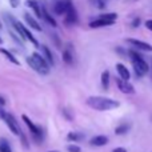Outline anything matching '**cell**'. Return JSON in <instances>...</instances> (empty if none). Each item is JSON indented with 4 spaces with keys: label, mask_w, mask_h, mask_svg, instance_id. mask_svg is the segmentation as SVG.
<instances>
[{
    "label": "cell",
    "mask_w": 152,
    "mask_h": 152,
    "mask_svg": "<svg viewBox=\"0 0 152 152\" xmlns=\"http://www.w3.org/2000/svg\"><path fill=\"white\" fill-rule=\"evenodd\" d=\"M10 4L12 8H18L19 4H20V0H10Z\"/></svg>",
    "instance_id": "484cf974"
},
{
    "label": "cell",
    "mask_w": 152,
    "mask_h": 152,
    "mask_svg": "<svg viewBox=\"0 0 152 152\" xmlns=\"http://www.w3.org/2000/svg\"><path fill=\"white\" fill-rule=\"evenodd\" d=\"M86 103L88 107L96 111H111L120 107V102L105 96H89Z\"/></svg>",
    "instance_id": "6da1fadb"
},
{
    "label": "cell",
    "mask_w": 152,
    "mask_h": 152,
    "mask_svg": "<svg viewBox=\"0 0 152 152\" xmlns=\"http://www.w3.org/2000/svg\"><path fill=\"white\" fill-rule=\"evenodd\" d=\"M0 53H3V55H4L5 58H7L8 60L11 61V63L16 64V66H19V64H20V63H19V61H18V59H16L15 56H13L12 53H11V52H10V51H8V50H5V48H0Z\"/></svg>",
    "instance_id": "d6986e66"
},
{
    "label": "cell",
    "mask_w": 152,
    "mask_h": 152,
    "mask_svg": "<svg viewBox=\"0 0 152 152\" xmlns=\"http://www.w3.org/2000/svg\"><path fill=\"white\" fill-rule=\"evenodd\" d=\"M79 16H77V11L74 7V4L69 7V10L66 12V19H64V23L66 26H74V24L77 23Z\"/></svg>",
    "instance_id": "ba28073f"
},
{
    "label": "cell",
    "mask_w": 152,
    "mask_h": 152,
    "mask_svg": "<svg viewBox=\"0 0 152 152\" xmlns=\"http://www.w3.org/2000/svg\"><path fill=\"white\" fill-rule=\"evenodd\" d=\"M127 42H128L131 45H134L135 48H137V50L145 51V52H152V45L148 44V43H145L144 40H139V39H127Z\"/></svg>",
    "instance_id": "30bf717a"
},
{
    "label": "cell",
    "mask_w": 152,
    "mask_h": 152,
    "mask_svg": "<svg viewBox=\"0 0 152 152\" xmlns=\"http://www.w3.org/2000/svg\"><path fill=\"white\" fill-rule=\"evenodd\" d=\"M116 86H118V88L126 95H134L135 94V88L129 81L121 80V79H116Z\"/></svg>",
    "instance_id": "9c48e42d"
},
{
    "label": "cell",
    "mask_w": 152,
    "mask_h": 152,
    "mask_svg": "<svg viewBox=\"0 0 152 152\" xmlns=\"http://www.w3.org/2000/svg\"><path fill=\"white\" fill-rule=\"evenodd\" d=\"M118 19V13L115 12H110V13H104V15L99 16V18L94 19V20L89 23L91 28H100V27H107L113 24Z\"/></svg>",
    "instance_id": "277c9868"
},
{
    "label": "cell",
    "mask_w": 152,
    "mask_h": 152,
    "mask_svg": "<svg viewBox=\"0 0 152 152\" xmlns=\"http://www.w3.org/2000/svg\"><path fill=\"white\" fill-rule=\"evenodd\" d=\"M24 19H26V21H27V24H28L29 27H31L32 29H35V31H42V26H40L39 23H37V20L36 19H34L32 18L31 15H29V13H24Z\"/></svg>",
    "instance_id": "5bb4252c"
},
{
    "label": "cell",
    "mask_w": 152,
    "mask_h": 152,
    "mask_svg": "<svg viewBox=\"0 0 152 152\" xmlns=\"http://www.w3.org/2000/svg\"><path fill=\"white\" fill-rule=\"evenodd\" d=\"M139 23H140V19H135V21L132 23V26H134V27H137V26H139Z\"/></svg>",
    "instance_id": "f1b7e54d"
},
{
    "label": "cell",
    "mask_w": 152,
    "mask_h": 152,
    "mask_svg": "<svg viewBox=\"0 0 152 152\" xmlns=\"http://www.w3.org/2000/svg\"><path fill=\"white\" fill-rule=\"evenodd\" d=\"M40 48H42V51H43L44 60L47 61V64L53 66V64H55V61H53V56H52V53H51V51L48 50V47H47V45H40Z\"/></svg>",
    "instance_id": "9a60e30c"
},
{
    "label": "cell",
    "mask_w": 152,
    "mask_h": 152,
    "mask_svg": "<svg viewBox=\"0 0 152 152\" xmlns=\"http://www.w3.org/2000/svg\"><path fill=\"white\" fill-rule=\"evenodd\" d=\"M1 27H3V24H1V21H0V29H1Z\"/></svg>",
    "instance_id": "4dcf8cb0"
},
{
    "label": "cell",
    "mask_w": 152,
    "mask_h": 152,
    "mask_svg": "<svg viewBox=\"0 0 152 152\" xmlns=\"http://www.w3.org/2000/svg\"><path fill=\"white\" fill-rule=\"evenodd\" d=\"M63 113H64V118H66L67 120H72V119H74V116L71 115V112H68V111H67V108H64V110H63Z\"/></svg>",
    "instance_id": "d4e9b609"
},
{
    "label": "cell",
    "mask_w": 152,
    "mask_h": 152,
    "mask_svg": "<svg viewBox=\"0 0 152 152\" xmlns=\"http://www.w3.org/2000/svg\"><path fill=\"white\" fill-rule=\"evenodd\" d=\"M27 63L29 64V67L34 71H36L40 75H48V72H50V67H48L47 61L37 52H34L31 56H28L27 58Z\"/></svg>",
    "instance_id": "7a4b0ae2"
},
{
    "label": "cell",
    "mask_w": 152,
    "mask_h": 152,
    "mask_svg": "<svg viewBox=\"0 0 152 152\" xmlns=\"http://www.w3.org/2000/svg\"><path fill=\"white\" fill-rule=\"evenodd\" d=\"M110 80H111V75L108 71H104L102 74V77H100V83H102V87L104 89H108L110 87Z\"/></svg>",
    "instance_id": "ac0fdd59"
},
{
    "label": "cell",
    "mask_w": 152,
    "mask_h": 152,
    "mask_svg": "<svg viewBox=\"0 0 152 152\" xmlns=\"http://www.w3.org/2000/svg\"><path fill=\"white\" fill-rule=\"evenodd\" d=\"M27 5H28L29 8H32V11L35 12V15H36L37 18H42V7L39 5V3H37L36 0H28Z\"/></svg>",
    "instance_id": "2e32d148"
},
{
    "label": "cell",
    "mask_w": 152,
    "mask_h": 152,
    "mask_svg": "<svg viewBox=\"0 0 152 152\" xmlns=\"http://www.w3.org/2000/svg\"><path fill=\"white\" fill-rule=\"evenodd\" d=\"M21 119H23V121L27 124L28 129L31 131V134H32V136H34V139L36 140L37 143L42 142L43 137H44V132H43V129L40 128L39 126H36V124H35L34 121H32L27 115H23V116H21Z\"/></svg>",
    "instance_id": "5b68a950"
},
{
    "label": "cell",
    "mask_w": 152,
    "mask_h": 152,
    "mask_svg": "<svg viewBox=\"0 0 152 152\" xmlns=\"http://www.w3.org/2000/svg\"><path fill=\"white\" fill-rule=\"evenodd\" d=\"M129 58H131V63L134 66V71L137 76H144L148 72V64L144 59L142 58L140 53H137L136 51H129L128 52Z\"/></svg>",
    "instance_id": "3957f363"
},
{
    "label": "cell",
    "mask_w": 152,
    "mask_h": 152,
    "mask_svg": "<svg viewBox=\"0 0 152 152\" xmlns=\"http://www.w3.org/2000/svg\"><path fill=\"white\" fill-rule=\"evenodd\" d=\"M1 43H3V40H1V37H0V44H1Z\"/></svg>",
    "instance_id": "1f68e13d"
},
{
    "label": "cell",
    "mask_w": 152,
    "mask_h": 152,
    "mask_svg": "<svg viewBox=\"0 0 152 152\" xmlns=\"http://www.w3.org/2000/svg\"><path fill=\"white\" fill-rule=\"evenodd\" d=\"M50 152H59V151H50Z\"/></svg>",
    "instance_id": "d6a6232c"
},
{
    "label": "cell",
    "mask_w": 152,
    "mask_h": 152,
    "mask_svg": "<svg viewBox=\"0 0 152 152\" xmlns=\"http://www.w3.org/2000/svg\"><path fill=\"white\" fill-rule=\"evenodd\" d=\"M112 152H127L126 148H123V147H118V148H115Z\"/></svg>",
    "instance_id": "83f0119b"
},
{
    "label": "cell",
    "mask_w": 152,
    "mask_h": 152,
    "mask_svg": "<svg viewBox=\"0 0 152 152\" xmlns=\"http://www.w3.org/2000/svg\"><path fill=\"white\" fill-rule=\"evenodd\" d=\"M107 1H108V0H89V3H91L94 7L99 8V10H103V8H105V5H107Z\"/></svg>",
    "instance_id": "7402d4cb"
},
{
    "label": "cell",
    "mask_w": 152,
    "mask_h": 152,
    "mask_svg": "<svg viewBox=\"0 0 152 152\" xmlns=\"http://www.w3.org/2000/svg\"><path fill=\"white\" fill-rule=\"evenodd\" d=\"M74 59H75V51H74V45L68 44L66 47V50L63 51V60L66 61L67 64H71L74 63Z\"/></svg>",
    "instance_id": "8fae6325"
},
{
    "label": "cell",
    "mask_w": 152,
    "mask_h": 152,
    "mask_svg": "<svg viewBox=\"0 0 152 152\" xmlns=\"http://www.w3.org/2000/svg\"><path fill=\"white\" fill-rule=\"evenodd\" d=\"M4 104H5V99H4V97L0 96V107H3Z\"/></svg>",
    "instance_id": "f546056e"
},
{
    "label": "cell",
    "mask_w": 152,
    "mask_h": 152,
    "mask_svg": "<svg viewBox=\"0 0 152 152\" xmlns=\"http://www.w3.org/2000/svg\"><path fill=\"white\" fill-rule=\"evenodd\" d=\"M71 5H72V0H59L53 5V11L58 15H66V12L69 10Z\"/></svg>",
    "instance_id": "52a82bcc"
},
{
    "label": "cell",
    "mask_w": 152,
    "mask_h": 152,
    "mask_svg": "<svg viewBox=\"0 0 152 152\" xmlns=\"http://www.w3.org/2000/svg\"><path fill=\"white\" fill-rule=\"evenodd\" d=\"M42 18H44V20L47 21L48 24H51L52 27H56L58 26V23H56V20L52 18V16L50 15V13L47 12V10H45L44 7H42Z\"/></svg>",
    "instance_id": "e0dca14e"
},
{
    "label": "cell",
    "mask_w": 152,
    "mask_h": 152,
    "mask_svg": "<svg viewBox=\"0 0 152 152\" xmlns=\"http://www.w3.org/2000/svg\"><path fill=\"white\" fill-rule=\"evenodd\" d=\"M0 152H12L10 144H8L5 140H1V142H0Z\"/></svg>",
    "instance_id": "603a6c76"
},
{
    "label": "cell",
    "mask_w": 152,
    "mask_h": 152,
    "mask_svg": "<svg viewBox=\"0 0 152 152\" xmlns=\"http://www.w3.org/2000/svg\"><path fill=\"white\" fill-rule=\"evenodd\" d=\"M83 139H84V135L80 134V132H69L67 135V140H69V142H80Z\"/></svg>",
    "instance_id": "ffe728a7"
},
{
    "label": "cell",
    "mask_w": 152,
    "mask_h": 152,
    "mask_svg": "<svg viewBox=\"0 0 152 152\" xmlns=\"http://www.w3.org/2000/svg\"><path fill=\"white\" fill-rule=\"evenodd\" d=\"M108 137L105 136V135H96V136H94L91 139V142H89V144L94 145V147H103V145L108 144Z\"/></svg>",
    "instance_id": "7c38bea8"
},
{
    "label": "cell",
    "mask_w": 152,
    "mask_h": 152,
    "mask_svg": "<svg viewBox=\"0 0 152 152\" xmlns=\"http://www.w3.org/2000/svg\"><path fill=\"white\" fill-rule=\"evenodd\" d=\"M116 71H118V74H119V76H120L121 80H126V81L129 80V77H131V72L128 71V68H127L124 64H121V63L116 64Z\"/></svg>",
    "instance_id": "4fadbf2b"
},
{
    "label": "cell",
    "mask_w": 152,
    "mask_h": 152,
    "mask_svg": "<svg viewBox=\"0 0 152 152\" xmlns=\"http://www.w3.org/2000/svg\"><path fill=\"white\" fill-rule=\"evenodd\" d=\"M129 124H120V126H118L116 127V129H115V134L116 135H126L127 132L129 131Z\"/></svg>",
    "instance_id": "44dd1931"
},
{
    "label": "cell",
    "mask_w": 152,
    "mask_h": 152,
    "mask_svg": "<svg viewBox=\"0 0 152 152\" xmlns=\"http://www.w3.org/2000/svg\"><path fill=\"white\" fill-rule=\"evenodd\" d=\"M3 120L5 121V124L8 126V128L11 129V132H12V134L19 135V136H20L21 129H20V127H19L18 121H16V119L13 118L11 113H7V112H5V115H4V118H3Z\"/></svg>",
    "instance_id": "8992f818"
},
{
    "label": "cell",
    "mask_w": 152,
    "mask_h": 152,
    "mask_svg": "<svg viewBox=\"0 0 152 152\" xmlns=\"http://www.w3.org/2000/svg\"><path fill=\"white\" fill-rule=\"evenodd\" d=\"M145 27H147V29H150V31L152 32V19L145 21Z\"/></svg>",
    "instance_id": "4316f807"
},
{
    "label": "cell",
    "mask_w": 152,
    "mask_h": 152,
    "mask_svg": "<svg viewBox=\"0 0 152 152\" xmlns=\"http://www.w3.org/2000/svg\"><path fill=\"white\" fill-rule=\"evenodd\" d=\"M67 151L68 152H81V148L76 144H69L68 147H67Z\"/></svg>",
    "instance_id": "cb8c5ba5"
}]
</instances>
